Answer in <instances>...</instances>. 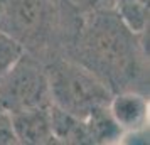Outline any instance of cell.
Segmentation results:
<instances>
[{"label": "cell", "instance_id": "277c9868", "mask_svg": "<svg viewBox=\"0 0 150 145\" xmlns=\"http://www.w3.org/2000/svg\"><path fill=\"white\" fill-rule=\"evenodd\" d=\"M49 105L51 96L46 62L25 52L21 61L0 79V108L8 115Z\"/></svg>", "mask_w": 150, "mask_h": 145}, {"label": "cell", "instance_id": "9c48e42d", "mask_svg": "<svg viewBox=\"0 0 150 145\" xmlns=\"http://www.w3.org/2000/svg\"><path fill=\"white\" fill-rule=\"evenodd\" d=\"M27 51L21 42L0 29V79L14 68Z\"/></svg>", "mask_w": 150, "mask_h": 145}, {"label": "cell", "instance_id": "30bf717a", "mask_svg": "<svg viewBox=\"0 0 150 145\" xmlns=\"http://www.w3.org/2000/svg\"><path fill=\"white\" fill-rule=\"evenodd\" d=\"M64 2L79 14H89L100 8H113L115 4V0H64Z\"/></svg>", "mask_w": 150, "mask_h": 145}, {"label": "cell", "instance_id": "8fae6325", "mask_svg": "<svg viewBox=\"0 0 150 145\" xmlns=\"http://www.w3.org/2000/svg\"><path fill=\"white\" fill-rule=\"evenodd\" d=\"M2 111H4V110H2V108H0V113H2Z\"/></svg>", "mask_w": 150, "mask_h": 145}, {"label": "cell", "instance_id": "7a4b0ae2", "mask_svg": "<svg viewBox=\"0 0 150 145\" xmlns=\"http://www.w3.org/2000/svg\"><path fill=\"white\" fill-rule=\"evenodd\" d=\"M81 15L64 0H0V29L44 62L66 56Z\"/></svg>", "mask_w": 150, "mask_h": 145}, {"label": "cell", "instance_id": "ba28073f", "mask_svg": "<svg viewBox=\"0 0 150 145\" xmlns=\"http://www.w3.org/2000/svg\"><path fill=\"white\" fill-rule=\"evenodd\" d=\"M84 125L91 144H115L123 140V132L111 117L108 105L95 108L84 118Z\"/></svg>", "mask_w": 150, "mask_h": 145}, {"label": "cell", "instance_id": "8992f818", "mask_svg": "<svg viewBox=\"0 0 150 145\" xmlns=\"http://www.w3.org/2000/svg\"><path fill=\"white\" fill-rule=\"evenodd\" d=\"M108 110L115 118L123 135L147 128L149 122V98L142 91L127 90L113 93Z\"/></svg>", "mask_w": 150, "mask_h": 145}, {"label": "cell", "instance_id": "6da1fadb", "mask_svg": "<svg viewBox=\"0 0 150 145\" xmlns=\"http://www.w3.org/2000/svg\"><path fill=\"white\" fill-rule=\"evenodd\" d=\"M120 19L115 8L83 14L66 56L89 68L113 93L149 90V59L142 37Z\"/></svg>", "mask_w": 150, "mask_h": 145}, {"label": "cell", "instance_id": "52a82bcc", "mask_svg": "<svg viewBox=\"0 0 150 145\" xmlns=\"http://www.w3.org/2000/svg\"><path fill=\"white\" fill-rule=\"evenodd\" d=\"M49 118L56 144H91L83 118L74 117L54 105H49Z\"/></svg>", "mask_w": 150, "mask_h": 145}, {"label": "cell", "instance_id": "5b68a950", "mask_svg": "<svg viewBox=\"0 0 150 145\" xmlns=\"http://www.w3.org/2000/svg\"><path fill=\"white\" fill-rule=\"evenodd\" d=\"M10 127L17 144L24 145H47L56 144L51 128L49 106L29 108L15 113H8Z\"/></svg>", "mask_w": 150, "mask_h": 145}, {"label": "cell", "instance_id": "3957f363", "mask_svg": "<svg viewBox=\"0 0 150 145\" xmlns=\"http://www.w3.org/2000/svg\"><path fill=\"white\" fill-rule=\"evenodd\" d=\"M51 105L78 118L88 117L98 106L110 103L113 91L89 68L69 56L46 62Z\"/></svg>", "mask_w": 150, "mask_h": 145}]
</instances>
